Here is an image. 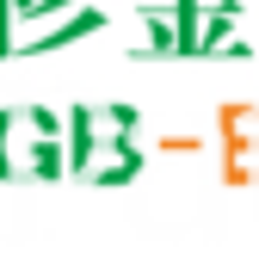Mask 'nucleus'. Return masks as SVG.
Instances as JSON below:
<instances>
[]
</instances>
